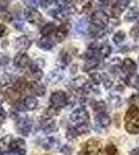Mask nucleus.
Masks as SVG:
<instances>
[{
    "label": "nucleus",
    "mask_w": 139,
    "mask_h": 155,
    "mask_svg": "<svg viewBox=\"0 0 139 155\" xmlns=\"http://www.w3.org/2000/svg\"><path fill=\"white\" fill-rule=\"evenodd\" d=\"M60 152H61L64 155H71L73 152V148L71 146H69V145H64V147H61Z\"/></svg>",
    "instance_id": "37"
},
{
    "label": "nucleus",
    "mask_w": 139,
    "mask_h": 155,
    "mask_svg": "<svg viewBox=\"0 0 139 155\" xmlns=\"http://www.w3.org/2000/svg\"><path fill=\"white\" fill-rule=\"evenodd\" d=\"M39 106V101L35 97H26L22 101H18L15 102V109L18 112H27V111H33Z\"/></svg>",
    "instance_id": "5"
},
{
    "label": "nucleus",
    "mask_w": 139,
    "mask_h": 155,
    "mask_svg": "<svg viewBox=\"0 0 139 155\" xmlns=\"http://www.w3.org/2000/svg\"><path fill=\"white\" fill-rule=\"evenodd\" d=\"M93 111L96 112V114L105 113L106 112V104L103 101L95 102V104H93Z\"/></svg>",
    "instance_id": "31"
},
{
    "label": "nucleus",
    "mask_w": 139,
    "mask_h": 155,
    "mask_svg": "<svg viewBox=\"0 0 139 155\" xmlns=\"http://www.w3.org/2000/svg\"><path fill=\"white\" fill-rule=\"evenodd\" d=\"M59 7H69L71 0H56Z\"/></svg>",
    "instance_id": "43"
},
{
    "label": "nucleus",
    "mask_w": 139,
    "mask_h": 155,
    "mask_svg": "<svg viewBox=\"0 0 139 155\" xmlns=\"http://www.w3.org/2000/svg\"><path fill=\"white\" fill-rule=\"evenodd\" d=\"M128 4H129V0H116V2L112 5L111 12H112V14L114 15V16L118 17L123 11H125L126 7L128 6Z\"/></svg>",
    "instance_id": "18"
},
{
    "label": "nucleus",
    "mask_w": 139,
    "mask_h": 155,
    "mask_svg": "<svg viewBox=\"0 0 139 155\" xmlns=\"http://www.w3.org/2000/svg\"><path fill=\"white\" fill-rule=\"evenodd\" d=\"M25 147H26V143L23 139H20V137H16V139L12 137L9 145V149L12 152H25Z\"/></svg>",
    "instance_id": "13"
},
{
    "label": "nucleus",
    "mask_w": 139,
    "mask_h": 155,
    "mask_svg": "<svg viewBox=\"0 0 139 155\" xmlns=\"http://www.w3.org/2000/svg\"><path fill=\"white\" fill-rule=\"evenodd\" d=\"M87 81L84 77H78L72 81L73 88L76 90H83V91H85V88L87 87Z\"/></svg>",
    "instance_id": "22"
},
{
    "label": "nucleus",
    "mask_w": 139,
    "mask_h": 155,
    "mask_svg": "<svg viewBox=\"0 0 139 155\" xmlns=\"http://www.w3.org/2000/svg\"><path fill=\"white\" fill-rule=\"evenodd\" d=\"M4 96H5V98L7 99V101H12V102H17L18 101H19L20 92L15 88H9L4 92Z\"/></svg>",
    "instance_id": "23"
},
{
    "label": "nucleus",
    "mask_w": 139,
    "mask_h": 155,
    "mask_svg": "<svg viewBox=\"0 0 139 155\" xmlns=\"http://www.w3.org/2000/svg\"><path fill=\"white\" fill-rule=\"evenodd\" d=\"M101 152V143L96 139H90L82 146L79 155H99Z\"/></svg>",
    "instance_id": "6"
},
{
    "label": "nucleus",
    "mask_w": 139,
    "mask_h": 155,
    "mask_svg": "<svg viewBox=\"0 0 139 155\" xmlns=\"http://www.w3.org/2000/svg\"><path fill=\"white\" fill-rule=\"evenodd\" d=\"M56 144V141H55V139L54 137H47V139H45V140H43L42 141V147L44 149H46V150H50V149H52L53 147H54V145Z\"/></svg>",
    "instance_id": "29"
},
{
    "label": "nucleus",
    "mask_w": 139,
    "mask_h": 155,
    "mask_svg": "<svg viewBox=\"0 0 139 155\" xmlns=\"http://www.w3.org/2000/svg\"><path fill=\"white\" fill-rule=\"evenodd\" d=\"M6 33H7V28L4 26V25L0 24V38L3 37Z\"/></svg>",
    "instance_id": "46"
},
{
    "label": "nucleus",
    "mask_w": 139,
    "mask_h": 155,
    "mask_svg": "<svg viewBox=\"0 0 139 155\" xmlns=\"http://www.w3.org/2000/svg\"><path fill=\"white\" fill-rule=\"evenodd\" d=\"M122 69L123 72L127 74V76H134L136 71H137V66H136L135 62L130 58H126L123 61Z\"/></svg>",
    "instance_id": "15"
},
{
    "label": "nucleus",
    "mask_w": 139,
    "mask_h": 155,
    "mask_svg": "<svg viewBox=\"0 0 139 155\" xmlns=\"http://www.w3.org/2000/svg\"><path fill=\"white\" fill-rule=\"evenodd\" d=\"M138 60H139V58H138Z\"/></svg>",
    "instance_id": "53"
},
{
    "label": "nucleus",
    "mask_w": 139,
    "mask_h": 155,
    "mask_svg": "<svg viewBox=\"0 0 139 155\" xmlns=\"http://www.w3.org/2000/svg\"><path fill=\"white\" fill-rule=\"evenodd\" d=\"M24 2L28 8H34L35 6H37V2L35 0H24Z\"/></svg>",
    "instance_id": "42"
},
{
    "label": "nucleus",
    "mask_w": 139,
    "mask_h": 155,
    "mask_svg": "<svg viewBox=\"0 0 139 155\" xmlns=\"http://www.w3.org/2000/svg\"><path fill=\"white\" fill-rule=\"evenodd\" d=\"M130 155H139V148L133 149L132 151L130 152Z\"/></svg>",
    "instance_id": "49"
},
{
    "label": "nucleus",
    "mask_w": 139,
    "mask_h": 155,
    "mask_svg": "<svg viewBox=\"0 0 139 155\" xmlns=\"http://www.w3.org/2000/svg\"><path fill=\"white\" fill-rule=\"evenodd\" d=\"M131 35H132L134 38H138L139 37V22L133 27L132 30H131Z\"/></svg>",
    "instance_id": "38"
},
{
    "label": "nucleus",
    "mask_w": 139,
    "mask_h": 155,
    "mask_svg": "<svg viewBox=\"0 0 139 155\" xmlns=\"http://www.w3.org/2000/svg\"><path fill=\"white\" fill-rule=\"evenodd\" d=\"M40 127L45 134H51V132L56 131L57 126L55 121L52 118H47L43 119L41 122H40Z\"/></svg>",
    "instance_id": "11"
},
{
    "label": "nucleus",
    "mask_w": 139,
    "mask_h": 155,
    "mask_svg": "<svg viewBox=\"0 0 139 155\" xmlns=\"http://www.w3.org/2000/svg\"><path fill=\"white\" fill-rule=\"evenodd\" d=\"M103 82H104L105 88H107V89H109L110 87L112 86V84H113V82L111 81V79H110V78H108L107 76H106L105 78H103Z\"/></svg>",
    "instance_id": "41"
},
{
    "label": "nucleus",
    "mask_w": 139,
    "mask_h": 155,
    "mask_svg": "<svg viewBox=\"0 0 139 155\" xmlns=\"http://www.w3.org/2000/svg\"><path fill=\"white\" fill-rule=\"evenodd\" d=\"M76 53V50L73 47H67L62 52H60V59L64 63V65L71 63V61L74 58V55Z\"/></svg>",
    "instance_id": "16"
},
{
    "label": "nucleus",
    "mask_w": 139,
    "mask_h": 155,
    "mask_svg": "<svg viewBox=\"0 0 139 155\" xmlns=\"http://www.w3.org/2000/svg\"><path fill=\"white\" fill-rule=\"evenodd\" d=\"M105 152L107 155H117V149L114 145H108L105 148Z\"/></svg>",
    "instance_id": "35"
},
{
    "label": "nucleus",
    "mask_w": 139,
    "mask_h": 155,
    "mask_svg": "<svg viewBox=\"0 0 139 155\" xmlns=\"http://www.w3.org/2000/svg\"><path fill=\"white\" fill-rule=\"evenodd\" d=\"M80 134V131L78 130L77 127H69L67 132H65V137L68 140H74Z\"/></svg>",
    "instance_id": "30"
},
{
    "label": "nucleus",
    "mask_w": 139,
    "mask_h": 155,
    "mask_svg": "<svg viewBox=\"0 0 139 155\" xmlns=\"http://www.w3.org/2000/svg\"><path fill=\"white\" fill-rule=\"evenodd\" d=\"M100 2H102V3H104V4H107V3H109V2H111L112 0H99Z\"/></svg>",
    "instance_id": "51"
},
{
    "label": "nucleus",
    "mask_w": 139,
    "mask_h": 155,
    "mask_svg": "<svg viewBox=\"0 0 139 155\" xmlns=\"http://www.w3.org/2000/svg\"><path fill=\"white\" fill-rule=\"evenodd\" d=\"M139 17V8L136 6H133L129 9L127 15L125 16V21L126 22H133L136 21Z\"/></svg>",
    "instance_id": "24"
},
{
    "label": "nucleus",
    "mask_w": 139,
    "mask_h": 155,
    "mask_svg": "<svg viewBox=\"0 0 139 155\" xmlns=\"http://www.w3.org/2000/svg\"><path fill=\"white\" fill-rule=\"evenodd\" d=\"M55 42L52 41L51 38H49L48 36H44L43 38H41L37 42V46H39L40 49L44 50V51H49L51 50L53 47H54Z\"/></svg>",
    "instance_id": "21"
},
{
    "label": "nucleus",
    "mask_w": 139,
    "mask_h": 155,
    "mask_svg": "<svg viewBox=\"0 0 139 155\" xmlns=\"http://www.w3.org/2000/svg\"><path fill=\"white\" fill-rule=\"evenodd\" d=\"M131 102H139V94H134V95H132V97L130 98Z\"/></svg>",
    "instance_id": "48"
},
{
    "label": "nucleus",
    "mask_w": 139,
    "mask_h": 155,
    "mask_svg": "<svg viewBox=\"0 0 139 155\" xmlns=\"http://www.w3.org/2000/svg\"><path fill=\"white\" fill-rule=\"evenodd\" d=\"M99 63H100V61H99V59L97 58V57L89 56L88 57V59L85 61V64H84V66H83V71H92V69L97 68V67L99 66Z\"/></svg>",
    "instance_id": "20"
},
{
    "label": "nucleus",
    "mask_w": 139,
    "mask_h": 155,
    "mask_svg": "<svg viewBox=\"0 0 139 155\" xmlns=\"http://www.w3.org/2000/svg\"><path fill=\"white\" fill-rule=\"evenodd\" d=\"M87 28V21L86 19H81L79 22L77 23L75 27V31L77 34H83L85 31H86Z\"/></svg>",
    "instance_id": "26"
},
{
    "label": "nucleus",
    "mask_w": 139,
    "mask_h": 155,
    "mask_svg": "<svg viewBox=\"0 0 139 155\" xmlns=\"http://www.w3.org/2000/svg\"><path fill=\"white\" fill-rule=\"evenodd\" d=\"M28 89L35 96H43L46 94V87L37 81L30 82L28 84Z\"/></svg>",
    "instance_id": "12"
},
{
    "label": "nucleus",
    "mask_w": 139,
    "mask_h": 155,
    "mask_svg": "<svg viewBox=\"0 0 139 155\" xmlns=\"http://www.w3.org/2000/svg\"><path fill=\"white\" fill-rule=\"evenodd\" d=\"M70 119L73 123L77 126L78 130L81 132H87L89 130V115L86 109L84 107H78L75 111L72 112Z\"/></svg>",
    "instance_id": "1"
},
{
    "label": "nucleus",
    "mask_w": 139,
    "mask_h": 155,
    "mask_svg": "<svg viewBox=\"0 0 139 155\" xmlns=\"http://www.w3.org/2000/svg\"><path fill=\"white\" fill-rule=\"evenodd\" d=\"M31 39L29 38L28 36H20L18 37V38L16 39V41H15V47L18 49V50H23V51H25V50H28L30 47H31Z\"/></svg>",
    "instance_id": "17"
},
{
    "label": "nucleus",
    "mask_w": 139,
    "mask_h": 155,
    "mask_svg": "<svg viewBox=\"0 0 139 155\" xmlns=\"http://www.w3.org/2000/svg\"><path fill=\"white\" fill-rule=\"evenodd\" d=\"M9 155H26V154H25V152H12V153Z\"/></svg>",
    "instance_id": "50"
},
{
    "label": "nucleus",
    "mask_w": 139,
    "mask_h": 155,
    "mask_svg": "<svg viewBox=\"0 0 139 155\" xmlns=\"http://www.w3.org/2000/svg\"><path fill=\"white\" fill-rule=\"evenodd\" d=\"M9 61V57L5 56V55H0V65H6Z\"/></svg>",
    "instance_id": "44"
},
{
    "label": "nucleus",
    "mask_w": 139,
    "mask_h": 155,
    "mask_svg": "<svg viewBox=\"0 0 139 155\" xmlns=\"http://www.w3.org/2000/svg\"><path fill=\"white\" fill-rule=\"evenodd\" d=\"M125 128L129 134H139V107L135 104L128 109L125 116Z\"/></svg>",
    "instance_id": "2"
},
{
    "label": "nucleus",
    "mask_w": 139,
    "mask_h": 155,
    "mask_svg": "<svg viewBox=\"0 0 139 155\" xmlns=\"http://www.w3.org/2000/svg\"><path fill=\"white\" fill-rule=\"evenodd\" d=\"M109 101H110V104H112V107H118L120 106V104H122V99L118 96H110Z\"/></svg>",
    "instance_id": "36"
},
{
    "label": "nucleus",
    "mask_w": 139,
    "mask_h": 155,
    "mask_svg": "<svg viewBox=\"0 0 139 155\" xmlns=\"http://www.w3.org/2000/svg\"><path fill=\"white\" fill-rule=\"evenodd\" d=\"M25 18L32 25H40L44 20L41 12L34 8H27L25 11Z\"/></svg>",
    "instance_id": "8"
},
{
    "label": "nucleus",
    "mask_w": 139,
    "mask_h": 155,
    "mask_svg": "<svg viewBox=\"0 0 139 155\" xmlns=\"http://www.w3.org/2000/svg\"><path fill=\"white\" fill-rule=\"evenodd\" d=\"M0 155H3V153H2V152H1V151H0Z\"/></svg>",
    "instance_id": "52"
},
{
    "label": "nucleus",
    "mask_w": 139,
    "mask_h": 155,
    "mask_svg": "<svg viewBox=\"0 0 139 155\" xmlns=\"http://www.w3.org/2000/svg\"><path fill=\"white\" fill-rule=\"evenodd\" d=\"M31 76L34 78L35 80H41L43 78V71H30Z\"/></svg>",
    "instance_id": "40"
},
{
    "label": "nucleus",
    "mask_w": 139,
    "mask_h": 155,
    "mask_svg": "<svg viewBox=\"0 0 139 155\" xmlns=\"http://www.w3.org/2000/svg\"><path fill=\"white\" fill-rule=\"evenodd\" d=\"M5 117H6L5 110L3 109V107H2V106H0V123L4 121V119H5Z\"/></svg>",
    "instance_id": "45"
},
{
    "label": "nucleus",
    "mask_w": 139,
    "mask_h": 155,
    "mask_svg": "<svg viewBox=\"0 0 139 155\" xmlns=\"http://www.w3.org/2000/svg\"><path fill=\"white\" fill-rule=\"evenodd\" d=\"M64 77V72L61 68H56L53 69L48 74V76L46 78V83L49 85H55L57 83H59Z\"/></svg>",
    "instance_id": "9"
},
{
    "label": "nucleus",
    "mask_w": 139,
    "mask_h": 155,
    "mask_svg": "<svg viewBox=\"0 0 139 155\" xmlns=\"http://www.w3.org/2000/svg\"></svg>",
    "instance_id": "54"
},
{
    "label": "nucleus",
    "mask_w": 139,
    "mask_h": 155,
    "mask_svg": "<svg viewBox=\"0 0 139 155\" xmlns=\"http://www.w3.org/2000/svg\"><path fill=\"white\" fill-rule=\"evenodd\" d=\"M90 22H92L93 28L101 31L109 23V17L103 11H97L92 12V15L90 16Z\"/></svg>",
    "instance_id": "3"
},
{
    "label": "nucleus",
    "mask_w": 139,
    "mask_h": 155,
    "mask_svg": "<svg viewBox=\"0 0 139 155\" xmlns=\"http://www.w3.org/2000/svg\"><path fill=\"white\" fill-rule=\"evenodd\" d=\"M50 106L56 110H60L69 104V96L64 91H55L50 96Z\"/></svg>",
    "instance_id": "4"
},
{
    "label": "nucleus",
    "mask_w": 139,
    "mask_h": 155,
    "mask_svg": "<svg viewBox=\"0 0 139 155\" xmlns=\"http://www.w3.org/2000/svg\"><path fill=\"white\" fill-rule=\"evenodd\" d=\"M90 81L92 82V84L99 85L101 83V81H103V77L100 74H98V72H95V74H90Z\"/></svg>",
    "instance_id": "34"
},
{
    "label": "nucleus",
    "mask_w": 139,
    "mask_h": 155,
    "mask_svg": "<svg viewBox=\"0 0 139 155\" xmlns=\"http://www.w3.org/2000/svg\"><path fill=\"white\" fill-rule=\"evenodd\" d=\"M16 129L22 136L27 137L30 134L32 129V121L29 118H20L16 123Z\"/></svg>",
    "instance_id": "7"
},
{
    "label": "nucleus",
    "mask_w": 139,
    "mask_h": 155,
    "mask_svg": "<svg viewBox=\"0 0 139 155\" xmlns=\"http://www.w3.org/2000/svg\"><path fill=\"white\" fill-rule=\"evenodd\" d=\"M55 25L53 23H47L44 27L42 28V35L43 36H49L50 34L53 33V31H55Z\"/></svg>",
    "instance_id": "28"
},
{
    "label": "nucleus",
    "mask_w": 139,
    "mask_h": 155,
    "mask_svg": "<svg viewBox=\"0 0 139 155\" xmlns=\"http://www.w3.org/2000/svg\"><path fill=\"white\" fill-rule=\"evenodd\" d=\"M23 25H24L23 21H19V20H17V21L14 23V26L16 27L18 30H21L22 28H23Z\"/></svg>",
    "instance_id": "47"
},
{
    "label": "nucleus",
    "mask_w": 139,
    "mask_h": 155,
    "mask_svg": "<svg viewBox=\"0 0 139 155\" xmlns=\"http://www.w3.org/2000/svg\"><path fill=\"white\" fill-rule=\"evenodd\" d=\"M54 2V0H40V4L43 8H47Z\"/></svg>",
    "instance_id": "39"
},
{
    "label": "nucleus",
    "mask_w": 139,
    "mask_h": 155,
    "mask_svg": "<svg viewBox=\"0 0 139 155\" xmlns=\"http://www.w3.org/2000/svg\"><path fill=\"white\" fill-rule=\"evenodd\" d=\"M96 123L100 127H107L110 125L111 119L106 113H100L96 114Z\"/></svg>",
    "instance_id": "19"
},
{
    "label": "nucleus",
    "mask_w": 139,
    "mask_h": 155,
    "mask_svg": "<svg viewBox=\"0 0 139 155\" xmlns=\"http://www.w3.org/2000/svg\"><path fill=\"white\" fill-rule=\"evenodd\" d=\"M125 82L129 86L134 87V88H138L139 87V77H137L136 74H134V76H127L125 78Z\"/></svg>",
    "instance_id": "27"
},
{
    "label": "nucleus",
    "mask_w": 139,
    "mask_h": 155,
    "mask_svg": "<svg viewBox=\"0 0 139 155\" xmlns=\"http://www.w3.org/2000/svg\"><path fill=\"white\" fill-rule=\"evenodd\" d=\"M97 53L99 54V56H101L102 58H106L108 57L111 53V48L110 46H108L107 44H103L99 46V49L97 51Z\"/></svg>",
    "instance_id": "25"
},
{
    "label": "nucleus",
    "mask_w": 139,
    "mask_h": 155,
    "mask_svg": "<svg viewBox=\"0 0 139 155\" xmlns=\"http://www.w3.org/2000/svg\"><path fill=\"white\" fill-rule=\"evenodd\" d=\"M45 65V61L42 59H36L30 64V71H42L43 66Z\"/></svg>",
    "instance_id": "32"
},
{
    "label": "nucleus",
    "mask_w": 139,
    "mask_h": 155,
    "mask_svg": "<svg viewBox=\"0 0 139 155\" xmlns=\"http://www.w3.org/2000/svg\"><path fill=\"white\" fill-rule=\"evenodd\" d=\"M125 38H126V33L123 30H120V31H117L114 33V35H113V42L116 45H120L125 41Z\"/></svg>",
    "instance_id": "33"
},
{
    "label": "nucleus",
    "mask_w": 139,
    "mask_h": 155,
    "mask_svg": "<svg viewBox=\"0 0 139 155\" xmlns=\"http://www.w3.org/2000/svg\"><path fill=\"white\" fill-rule=\"evenodd\" d=\"M30 58L26 53H18L15 56L14 65L18 68H26L27 66H30Z\"/></svg>",
    "instance_id": "10"
},
{
    "label": "nucleus",
    "mask_w": 139,
    "mask_h": 155,
    "mask_svg": "<svg viewBox=\"0 0 139 155\" xmlns=\"http://www.w3.org/2000/svg\"><path fill=\"white\" fill-rule=\"evenodd\" d=\"M69 33V25L62 24L59 27H57L54 31V38L56 42H61L65 39V37L68 36Z\"/></svg>",
    "instance_id": "14"
}]
</instances>
